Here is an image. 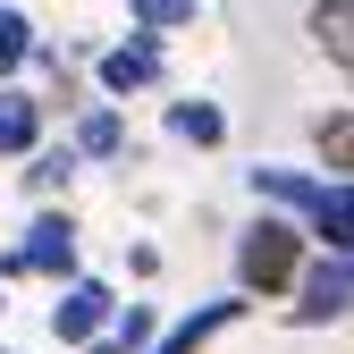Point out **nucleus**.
I'll return each mask as SVG.
<instances>
[{"label":"nucleus","instance_id":"nucleus-1","mask_svg":"<svg viewBox=\"0 0 354 354\" xmlns=\"http://www.w3.org/2000/svg\"><path fill=\"white\" fill-rule=\"evenodd\" d=\"M304 270V228H295V211H261L253 228L236 236V287L245 295H287Z\"/></svg>","mask_w":354,"mask_h":354},{"label":"nucleus","instance_id":"nucleus-2","mask_svg":"<svg viewBox=\"0 0 354 354\" xmlns=\"http://www.w3.org/2000/svg\"><path fill=\"white\" fill-rule=\"evenodd\" d=\"M0 279H76V219L68 211H34L26 236L0 253Z\"/></svg>","mask_w":354,"mask_h":354},{"label":"nucleus","instance_id":"nucleus-3","mask_svg":"<svg viewBox=\"0 0 354 354\" xmlns=\"http://www.w3.org/2000/svg\"><path fill=\"white\" fill-rule=\"evenodd\" d=\"M295 329H321V321H346L354 313V261L346 253H329L321 270H295Z\"/></svg>","mask_w":354,"mask_h":354},{"label":"nucleus","instance_id":"nucleus-4","mask_svg":"<svg viewBox=\"0 0 354 354\" xmlns=\"http://www.w3.org/2000/svg\"><path fill=\"white\" fill-rule=\"evenodd\" d=\"M118 313V295L102 279H59V304H51V337L59 346H84V337H102Z\"/></svg>","mask_w":354,"mask_h":354},{"label":"nucleus","instance_id":"nucleus-5","mask_svg":"<svg viewBox=\"0 0 354 354\" xmlns=\"http://www.w3.org/2000/svg\"><path fill=\"white\" fill-rule=\"evenodd\" d=\"M93 76H102V93L110 102H127V93H144V84H160V34H127V42H110V51L93 59Z\"/></svg>","mask_w":354,"mask_h":354},{"label":"nucleus","instance_id":"nucleus-6","mask_svg":"<svg viewBox=\"0 0 354 354\" xmlns=\"http://www.w3.org/2000/svg\"><path fill=\"white\" fill-rule=\"evenodd\" d=\"M236 321H245V287H236V295H211V304H194V313L177 321V329H160L144 354H203L219 329H236Z\"/></svg>","mask_w":354,"mask_h":354},{"label":"nucleus","instance_id":"nucleus-7","mask_svg":"<svg viewBox=\"0 0 354 354\" xmlns=\"http://www.w3.org/2000/svg\"><path fill=\"white\" fill-rule=\"evenodd\" d=\"M304 236H321L329 253H354V177H321L313 211H304Z\"/></svg>","mask_w":354,"mask_h":354},{"label":"nucleus","instance_id":"nucleus-8","mask_svg":"<svg viewBox=\"0 0 354 354\" xmlns=\"http://www.w3.org/2000/svg\"><path fill=\"white\" fill-rule=\"evenodd\" d=\"M304 34H313V51H321L337 76H354V0H313Z\"/></svg>","mask_w":354,"mask_h":354},{"label":"nucleus","instance_id":"nucleus-9","mask_svg":"<svg viewBox=\"0 0 354 354\" xmlns=\"http://www.w3.org/2000/svg\"><path fill=\"white\" fill-rule=\"evenodd\" d=\"M34 144H42V102L0 76V160H26Z\"/></svg>","mask_w":354,"mask_h":354},{"label":"nucleus","instance_id":"nucleus-10","mask_svg":"<svg viewBox=\"0 0 354 354\" xmlns=\"http://www.w3.org/2000/svg\"><path fill=\"white\" fill-rule=\"evenodd\" d=\"M160 127H169L177 144H194V152H219V144H228V110H219V102H203V93L169 102V110H160Z\"/></svg>","mask_w":354,"mask_h":354},{"label":"nucleus","instance_id":"nucleus-11","mask_svg":"<svg viewBox=\"0 0 354 354\" xmlns=\"http://www.w3.org/2000/svg\"><path fill=\"white\" fill-rule=\"evenodd\" d=\"M245 177H253V194H261V203H279V211H295V219L313 211V194H321V177L279 169V160H261V169H245Z\"/></svg>","mask_w":354,"mask_h":354},{"label":"nucleus","instance_id":"nucleus-12","mask_svg":"<svg viewBox=\"0 0 354 354\" xmlns=\"http://www.w3.org/2000/svg\"><path fill=\"white\" fill-rule=\"evenodd\" d=\"M152 329H160V321H152V304H118L110 329H102V337H84V354H144Z\"/></svg>","mask_w":354,"mask_h":354},{"label":"nucleus","instance_id":"nucleus-13","mask_svg":"<svg viewBox=\"0 0 354 354\" xmlns=\"http://www.w3.org/2000/svg\"><path fill=\"white\" fill-rule=\"evenodd\" d=\"M118 152H127V118H118L110 102L84 110V118H76V160H118Z\"/></svg>","mask_w":354,"mask_h":354},{"label":"nucleus","instance_id":"nucleus-14","mask_svg":"<svg viewBox=\"0 0 354 354\" xmlns=\"http://www.w3.org/2000/svg\"><path fill=\"white\" fill-rule=\"evenodd\" d=\"M313 152H321V169H329V177H354V110L313 118Z\"/></svg>","mask_w":354,"mask_h":354},{"label":"nucleus","instance_id":"nucleus-15","mask_svg":"<svg viewBox=\"0 0 354 354\" xmlns=\"http://www.w3.org/2000/svg\"><path fill=\"white\" fill-rule=\"evenodd\" d=\"M34 51H42V42H34V17L0 0V76H17V68H26Z\"/></svg>","mask_w":354,"mask_h":354},{"label":"nucleus","instance_id":"nucleus-16","mask_svg":"<svg viewBox=\"0 0 354 354\" xmlns=\"http://www.w3.org/2000/svg\"><path fill=\"white\" fill-rule=\"evenodd\" d=\"M76 169H84V160H76V144H59V152H42V144H34V152H26V186H34V194H59Z\"/></svg>","mask_w":354,"mask_h":354},{"label":"nucleus","instance_id":"nucleus-17","mask_svg":"<svg viewBox=\"0 0 354 354\" xmlns=\"http://www.w3.org/2000/svg\"><path fill=\"white\" fill-rule=\"evenodd\" d=\"M127 17L144 34H177V26H194V0H127Z\"/></svg>","mask_w":354,"mask_h":354},{"label":"nucleus","instance_id":"nucleus-18","mask_svg":"<svg viewBox=\"0 0 354 354\" xmlns=\"http://www.w3.org/2000/svg\"><path fill=\"white\" fill-rule=\"evenodd\" d=\"M0 354H17V346H0Z\"/></svg>","mask_w":354,"mask_h":354}]
</instances>
